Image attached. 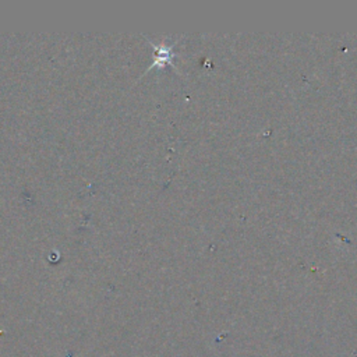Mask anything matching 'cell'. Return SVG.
I'll return each instance as SVG.
<instances>
[{"label": "cell", "mask_w": 357, "mask_h": 357, "mask_svg": "<svg viewBox=\"0 0 357 357\" xmlns=\"http://www.w3.org/2000/svg\"><path fill=\"white\" fill-rule=\"evenodd\" d=\"M152 46L156 50V59H155L152 66H165L166 63H170V60L173 57V53H172L170 47L165 46L163 43H162V46H155V45H152Z\"/></svg>", "instance_id": "6da1fadb"}]
</instances>
